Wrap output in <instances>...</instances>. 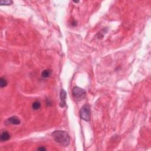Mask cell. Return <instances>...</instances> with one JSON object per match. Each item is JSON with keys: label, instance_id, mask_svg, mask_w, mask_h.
<instances>
[{"label": "cell", "instance_id": "cell-6", "mask_svg": "<svg viewBox=\"0 0 151 151\" xmlns=\"http://www.w3.org/2000/svg\"><path fill=\"white\" fill-rule=\"evenodd\" d=\"M10 137H11V136H10V133H8V132L4 131V132H2V133H1V140L2 142L7 141V140H8L10 139Z\"/></svg>", "mask_w": 151, "mask_h": 151}, {"label": "cell", "instance_id": "cell-1", "mask_svg": "<svg viewBox=\"0 0 151 151\" xmlns=\"http://www.w3.org/2000/svg\"><path fill=\"white\" fill-rule=\"evenodd\" d=\"M51 136L54 140L57 143L67 147L69 145L70 138L68 133L64 130H56L53 132L51 134Z\"/></svg>", "mask_w": 151, "mask_h": 151}, {"label": "cell", "instance_id": "cell-2", "mask_svg": "<svg viewBox=\"0 0 151 151\" xmlns=\"http://www.w3.org/2000/svg\"><path fill=\"white\" fill-rule=\"evenodd\" d=\"M86 91L79 87H74L72 90V95L76 101H81L86 97Z\"/></svg>", "mask_w": 151, "mask_h": 151}, {"label": "cell", "instance_id": "cell-3", "mask_svg": "<svg viewBox=\"0 0 151 151\" xmlns=\"http://www.w3.org/2000/svg\"><path fill=\"white\" fill-rule=\"evenodd\" d=\"M80 116L82 119L89 122L90 120L91 110L90 106L88 104H86L82 106L80 111Z\"/></svg>", "mask_w": 151, "mask_h": 151}, {"label": "cell", "instance_id": "cell-4", "mask_svg": "<svg viewBox=\"0 0 151 151\" xmlns=\"http://www.w3.org/2000/svg\"><path fill=\"white\" fill-rule=\"evenodd\" d=\"M21 122L20 120L18 119L17 116H12L7 119L5 122V124L7 125H18L20 124Z\"/></svg>", "mask_w": 151, "mask_h": 151}, {"label": "cell", "instance_id": "cell-7", "mask_svg": "<svg viewBox=\"0 0 151 151\" xmlns=\"http://www.w3.org/2000/svg\"><path fill=\"white\" fill-rule=\"evenodd\" d=\"M51 74V71L50 69H46L43 71L42 73V76L43 78H49Z\"/></svg>", "mask_w": 151, "mask_h": 151}, {"label": "cell", "instance_id": "cell-9", "mask_svg": "<svg viewBox=\"0 0 151 151\" xmlns=\"http://www.w3.org/2000/svg\"><path fill=\"white\" fill-rule=\"evenodd\" d=\"M7 85V81L6 79L4 78H1L0 79V87H1V88L6 87Z\"/></svg>", "mask_w": 151, "mask_h": 151}, {"label": "cell", "instance_id": "cell-5", "mask_svg": "<svg viewBox=\"0 0 151 151\" xmlns=\"http://www.w3.org/2000/svg\"><path fill=\"white\" fill-rule=\"evenodd\" d=\"M60 106L61 107H64L66 106V99L67 98V93L64 89H61L60 90Z\"/></svg>", "mask_w": 151, "mask_h": 151}, {"label": "cell", "instance_id": "cell-10", "mask_svg": "<svg viewBox=\"0 0 151 151\" xmlns=\"http://www.w3.org/2000/svg\"><path fill=\"white\" fill-rule=\"evenodd\" d=\"M13 3L12 1H0V4L1 5H11Z\"/></svg>", "mask_w": 151, "mask_h": 151}, {"label": "cell", "instance_id": "cell-11", "mask_svg": "<svg viewBox=\"0 0 151 151\" xmlns=\"http://www.w3.org/2000/svg\"><path fill=\"white\" fill-rule=\"evenodd\" d=\"M37 150H46V149L45 148V147L42 146V147H39V148L37 149Z\"/></svg>", "mask_w": 151, "mask_h": 151}, {"label": "cell", "instance_id": "cell-8", "mask_svg": "<svg viewBox=\"0 0 151 151\" xmlns=\"http://www.w3.org/2000/svg\"><path fill=\"white\" fill-rule=\"evenodd\" d=\"M32 107L34 110H38L41 107V103L39 101H35L32 104Z\"/></svg>", "mask_w": 151, "mask_h": 151}]
</instances>
